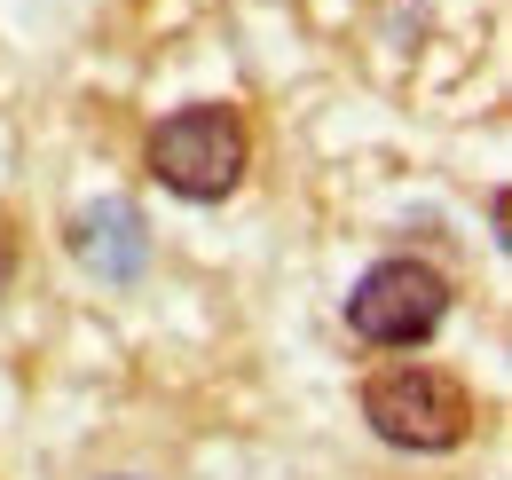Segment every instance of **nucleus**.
<instances>
[{
  "label": "nucleus",
  "instance_id": "nucleus-2",
  "mask_svg": "<svg viewBox=\"0 0 512 480\" xmlns=\"http://www.w3.org/2000/svg\"><path fill=\"white\" fill-rule=\"evenodd\" d=\"M363 425L394 441V449H457L473 433V394L449 378V370H426V362H394L363 386Z\"/></svg>",
  "mask_w": 512,
  "mask_h": 480
},
{
  "label": "nucleus",
  "instance_id": "nucleus-1",
  "mask_svg": "<svg viewBox=\"0 0 512 480\" xmlns=\"http://www.w3.org/2000/svg\"><path fill=\"white\" fill-rule=\"evenodd\" d=\"M245 158H253V142H245V119H237L229 103L174 111V119L150 134V174L166 181L174 197H190V205L229 197V189L245 181Z\"/></svg>",
  "mask_w": 512,
  "mask_h": 480
},
{
  "label": "nucleus",
  "instance_id": "nucleus-4",
  "mask_svg": "<svg viewBox=\"0 0 512 480\" xmlns=\"http://www.w3.org/2000/svg\"><path fill=\"white\" fill-rule=\"evenodd\" d=\"M71 244H79V260H87L95 276H142V260H150V244H142V213L119 205V197L95 205V213H79Z\"/></svg>",
  "mask_w": 512,
  "mask_h": 480
},
{
  "label": "nucleus",
  "instance_id": "nucleus-5",
  "mask_svg": "<svg viewBox=\"0 0 512 480\" xmlns=\"http://www.w3.org/2000/svg\"><path fill=\"white\" fill-rule=\"evenodd\" d=\"M8 284H16V229L0 221V292H8Z\"/></svg>",
  "mask_w": 512,
  "mask_h": 480
},
{
  "label": "nucleus",
  "instance_id": "nucleus-3",
  "mask_svg": "<svg viewBox=\"0 0 512 480\" xmlns=\"http://www.w3.org/2000/svg\"><path fill=\"white\" fill-rule=\"evenodd\" d=\"M442 315H449V276L426 260H379L347 292V323L371 347H418V339L442 331Z\"/></svg>",
  "mask_w": 512,
  "mask_h": 480
}]
</instances>
